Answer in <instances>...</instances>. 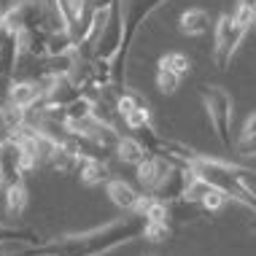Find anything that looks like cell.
I'll return each mask as SVG.
<instances>
[{
  "mask_svg": "<svg viewBox=\"0 0 256 256\" xmlns=\"http://www.w3.org/2000/svg\"><path fill=\"white\" fill-rule=\"evenodd\" d=\"M143 106H148L146 98H143L140 92H135V89H127V86H124L122 92H119V98H116V110H119V116H122V119L130 114V110L143 108Z\"/></svg>",
  "mask_w": 256,
  "mask_h": 256,
  "instance_id": "cell-24",
  "label": "cell"
},
{
  "mask_svg": "<svg viewBox=\"0 0 256 256\" xmlns=\"http://www.w3.org/2000/svg\"><path fill=\"white\" fill-rule=\"evenodd\" d=\"M240 6H251V8H256V0H238Z\"/></svg>",
  "mask_w": 256,
  "mask_h": 256,
  "instance_id": "cell-32",
  "label": "cell"
},
{
  "mask_svg": "<svg viewBox=\"0 0 256 256\" xmlns=\"http://www.w3.org/2000/svg\"><path fill=\"white\" fill-rule=\"evenodd\" d=\"M226 202H230L226 192H221V189H216V186H210V184H208L205 194H202V200H200V205H202L208 213H216V210H221V208H224Z\"/></svg>",
  "mask_w": 256,
  "mask_h": 256,
  "instance_id": "cell-27",
  "label": "cell"
},
{
  "mask_svg": "<svg viewBox=\"0 0 256 256\" xmlns=\"http://www.w3.org/2000/svg\"><path fill=\"white\" fill-rule=\"evenodd\" d=\"M234 148L246 156H254L256 154V110L246 119L243 130H240V138L234 140Z\"/></svg>",
  "mask_w": 256,
  "mask_h": 256,
  "instance_id": "cell-21",
  "label": "cell"
},
{
  "mask_svg": "<svg viewBox=\"0 0 256 256\" xmlns=\"http://www.w3.org/2000/svg\"><path fill=\"white\" fill-rule=\"evenodd\" d=\"M143 238L151 240V243H162V240L170 238V224H162V221H146Z\"/></svg>",
  "mask_w": 256,
  "mask_h": 256,
  "instance_id": "cell-29",
  "label": "cell"
},
{
  "mask_svg": "<svg viewBox=\"0 0 256 256\" xmlns=\"http://www.w3.org/2000/svg\"><path fill=\"white\" fill-rule=\"evenodd\" d=\"M3 192H6V184H3V181H0V197H3Z\"/></svg>",
  "mask_w": 256,
  "mask_h": 256,
  "instance_id": "cell-33",
  "label": "cell"
},
{
  "mask_svg": "<svg viewBox=\"0 0 256 256\" xmlns=\"http://www.w3.org/2000/svg\"><path fill=\"white\" fill-rule=\"evenodd\" d=\"M156 68H168V70H176L178 76H186L192 70V60H189V54H184V52H168V54L159 57Z\"/></svg>",
  "mask_w": 256,
  "mask_h": 256,
  "instance_id": "cell-23",
  "label": "cell"
},
{
  "mask_svg": "<svg viewBox=\"0 0 256 256\" xmlns=\"http://www.w3.org/2000/svg\"><path fill=\"white\" fill-rule=\"evenodd\" d=\"M76 49H78V38H76L68 27H62V30H52L49 38H46V57L73 54Z\"/></svg>",
  "mask_w": 256,
  "mask_h": 256,
  "instance_id": "cell-17",
  "label": "cell"
},
{
  "mask_svg": "<svg viewBox=\"0 0 256 256\" xmlns=\"http://www.w3.org/2000/svg\"><path fill=\"white\" fill-rule=\"evenodd\" d=\"M6 240H24V243H40V238L32 230H24V226H16V224H3L0 221V243Z\"/></svg>",
  "mask_w": 256,
  "mask_h": 256,
  "instance_id": "cell-25",
  "label": "cell"
},
{
  "mask_svg": "<svg viewBox=\"0 0 256 256\" xmlns=\"http://www.w3.org/2000/svg\"><path fill=\"white\" fill-rule=\"evenodd\" d=\"M172 164L168 162V159H162V156H156V154H151L146 162H140L135 168V176H138V184L143 186V192L146 194H154V192L162 186V181L168 178V172H170Z\"/></svg>",
  "mask_w": 256,
  "mask_h": 256,
  "instance_id": "cell-8",
  "label": "cell"
},
{
  "mask_svg": "<svg viewBox=\"0 0 256 256\" xmlns=\"http://www.w3.org/2000/svg\"><path fill=\"white\" fill-rule=\"evenodd\" d=\"M181 78L176 70H168V68H156V89L162 94H176L181 89Z\"/></svg>",
  "mask_w": 256,
  "mask_h": 256,
  "instance_id": "cell-26",
  "label": "cell"
},
{
  "mask_svg": "<svg viewBox=\"0 0 256 256\" xmlns=\"http://www.w3.org/2000/svg\"><path fill=\"white\" fill-rule=\"evenodd\" d=\"M92 110H94V102L86 98L84 92H81L78 100H73L70 106L62 108V114H65V124L68 122H84V119H92Z\"/></svg>",
  "mask_w": 256,
  "mask_h": 256,
  "instance_id": "cell-22",
  "label": "cell"
},
{
  "mask_svg": "<svg viewBox=\"0 0 256 256\" xmlns=\"http://www.w3.org/2000/svg\"><path fill=\"white\" fill-rule=\"evenodd\" d=\"M200 98H202V106L208 110V119H210L213 135L218 138V143L224 148H232V116H234V102L230 98V92L221 86H210L205 84L200 89Z\"/></svg>",
  "mask_w": 256,
  "mask_h": 256,
  "instance_id": "cell-3",
  "label": "cell"
},
{
  "mask_svg": "<svg viewBox=\"0 0 256 256\" xmlns=\"http://www.w3.org/2000/svg\"><path fill=\"white\" fill-rule=\"evenodd\" d=\"M106 192H108L110 202L119 208V210H124V213H135V208H138V202H140V197H143V192H138L135 186L127 184L124 178H110V181L106 184Z\"/></svg>",
  "mask_w": 256,
  "mask_h": 256,
  "instance_id": "cell-12",
  "label": "cell"
},
{
  "mask_svg": "<svg viewBox=\"0 0 256 256\" xmlns=\"http://www.w3.org/2000/svg\"><path fill=\"white\" fill-rule=\"evenodd\" d=\"M192 181V170H186V168H176L172 164L170 172H168V178L162 181V186L154 192V197L156 200H162V202H184V197H186V186H189Z\"/></svg>",
  "mask_w": 256,
  "mask_h": 256,
  "instance_id": "cell-10",
  "label": "cell"
},
{
  "mask_svg": "<svg viewBox=\"0 0 256 256\" xmlns=\"http://www.w3.org/2000/svg\"><path fill=\"white\" fill-rule=\"evenodd\" d=\"M143 230H146V218L140 213H127L124 218L108 221L106 226H98V230L38 243L32 248V256H106L116 248L143 238Z\"/></svg>",
  "mask_w": 256,
  "mask_h": 256,
  "instance_id": "cell-1",
  "label": "cell"
},
{
  "mask_svg": "<svg viewBox=\"0 0 256 256\" xmlns=\"http://www.w3.org/2000/svg\"><path fill=\"white\" fill-rule=\"evenodd\" d=\"M46 38H49L46 30H24V32H19L22 52L30 54V57H38V60L46 57Z\"/></svg>",
  "mask_w": 256,
  "mask_h": 256,
  "instance_id": "cell-20",
  "label": "cell"
},
{
  "mask_svg": "<svg viewBox=\"0 0 256 256\" xmlns=\"http://www.w3.org/2000/svg\"><path fill=\"white\" fill-rule=\"evenodd\" d=\"M27 189H24V184L19 181V184H11V186H6V192H3V200H6V213H8L11 218H19L24 213V208H27Z\"/></svg>",
  "mask_w": 256,
  "mask_h": 256,
  "instance_id": "cell-18",
  "label": "cell"
},
{
  "mask_svg": "<svg viewBox=\"0 0 256 256\" xmlns=\"http://www.w3.org/2000/svg\"><path fill=\"white\" fill-rule=\"evenodd\" d=\"M122 44H124V0H116L110 6V16H108L106 27H102L100 38L94 40L89 57H100V60L114 62V57L122 49Z\"/></svg>",
  "mask_w": 256,
  "mask_h": 256,
  "instance_id": "cell-5",
  "label": "cell"
},
{
  "mask_svg": "<svg viewBox=\"0 0 256 256\" xmlns=\"http://www.w3.org/2000/svg\"><path fill=\"white\" fill-rule=\"evenodd\" d=\"M232 16L238 19V24H243L246 30H251V27L256 24V8H251V6H240L238 3V8H234Z\"/></svg>",
  "mask_w": 256,
  "mask_h": 256,
  "instance_id": "cell-30",
  "label": "cell"
},
{
  "mask_svg": "<svg viewBox=\"0 0 256 256\" xmlns=\"http://www.w3.org/2000/svg\"><path fill=\"white\" fill-rule=\"evenodd\" d=\"M116 156L122 159L124 164H132V168H138L140 162H146V159L151 156V151L143 146L138 138H119V143H116Z\"/></svg>",
  "mask_w": 256,
  "mask_h": 256,
  "instance_id": "cell-16",
  "label": "cell"
},
{
  "mask_svg": "<svg viewBox=\"0 0 256 256\" xmlns=\"http://www.w3.org/2000/svg\"><path fill=\"white\" fill-rule=\"evenodd\" d=\"M254 27H256V24H254Z\"/></svg>",
  "mask_w": 256,
  "mask_h": 256,
  "instance_id": "cell-34",
  "label": "cell"
},
{
  "mask_svg": "<svg viewBox=\"0 0 256 256\" xmlns=\"http://www.w3.org/2000/svg\"><path fill=\"white\" fill-rule=\"evenodd\" d=\"M46 89V106L65 108L73 100L81 98V86L73 81V76H40Z\"/></svg>",
  "mask_w": 256,
  "mask_h": 256,
  "instance_id": "cell-6",
  "label": "cell"
},
{
  "mask_svg": "<svg viewBox=\"0 0 256 256\" xmlns=\"http://www.w3.org/2000/svg\"><path fill=\"white\" fill-rule=\"evenodd\" d=\"M86 6H89V0H54V8L60 11L62 22H65V27L73 32L76 38L84 32V24H86Z\"/></svg>",
  "mask_w": 256,
  "mask_h": 256,
  "instance_id": "cell-13",
  "label": "cell"
},
{
  "mask_svg": "<svg viewBox=\"0 0 256 256\" xmlns=\"http://www.w3.org/2000/svg\"><path fill=\"white\" fill-rule=\"evenodd\" d=\"M49 164L57 172H78L81 168V156L76 154V151L70 146H65V143H60L57 148H54V154L49 159Z\"/></svg>",
  "mask_w": 256,
  "mask_h": 256,
  "instance_id": "cell-19",
  "label": "cell"
},
{
  "mask_svg": "<svg viewBox=\"0 0 256 256\" xmlns=\"http://www.w3.org/2000/svg\"><path fill=\"white\" fill-rule=\"evenodd\" d=\"M14 6H16V0H0V14L6 16V14H8Z\"/></svg>",
  "mask_w": 256,
  "mask_h": 256,
  "instance_id": "cell-31",
  "label": "cell"
},
{
  "mask_svg": "<svg viewBox=\"0 0 256 256\" xmlns=\"http://www.w3.org/2000/svg\"><path fill=\"white\" fill-rule=\"evenodd\" d=\"M24 176V168H22V148L19 143L14 140H3L0 143V181L6 186L11 184H19Z\"/></svg>",
  "mask_w": 256,
  "mask_h": 256,
  "instance_id": "cell-9",
  "label": "cell"
},
{
  "mask_svg": "<svg viewBox=\"0 0 256 256\" xmlns=\"http://www.w3.org/2000/svg\"><path fill=\"white\" fill-rule=\"evenodd\" d=\"M178 30H181L184 36H205V32L210 30V14L205 8L184 11L181 19H178Z\"/></svg>",
  "mask_w": 256,
  "mask_h": 256,
  "instance_id": "cell-15",
  "label": "cell"
},
{
  "mask_svg": "<svg viewBox=\"0 0 256 256\" xmlns=\"http://www.w3.org/2000/svg\"><path fill=\"white\" fill-rule=\"evenodd\" d=\"M78 178L86 186H100V184H108L114 178V172H110L106 159H81Z\"/></svg>",
  "mask_w": 256,
  "mask_h": 256,
  "instance_id": "cell-14",
  "label": "cell"
},
{
  "mask_svg": "<svg viewBox=\"0 0 256 256\" xmlns=\"http://www.w3.org/2000/svg\"><path fill=\"white\" fill-rule=\"evenodd\" d=\"M151 154L168 159L170 164H176V168H186V170H189L192 162L200 156V151H194L192 146H186V143H181V140H172V138H162V135H159L156 143H154V148H151Z\"/></svg>",
  "mask_w": 256,
  "mask_h": 256,
  "instance_id": "cell-7",
  "label": "cell"
},
{
  "mask_svg": "<svg viewBox=\"0 0 256 256\" xmlns=\"http://www.w3.org/2000/svg\"><path fill=\"white\" fill-rule=\"evenodd\" d=\"M8 102L22 110H30L36 106H44L46 102V89H44V81H14L11 84V94H8Z\"/></svg>",
  "mask_w": 256,
  "mask_h": 256,
  "instance_id": "cell-11",
  "label": "cell"
},
{
  "mask_svg": "<svg viewBox=\"0 0 256 256\" xmlns=\"http://www.w3.org/2000/svg\"><path fill=\"white\" fill-rule=\"evenodd\" d=\"M148 124H151V110H148V106L135 108V110H130V114L124 116V127H127L130 132L143 130V127H148Z\"/></svg>",
  "mask_w": 256,
  "mask_h": 256,
  "instance_id": "cell-28",
  "label": "cell"
},
{
  "mask_svg": "<svg viewBox=\"0 0 256 256\" xmlns=\"http://www.w3.org/2000/svg\"><path fill=\"white\" fill-rule=\"evenodd\" d=\"M168 0H124V44L119 54L114 57V86L124 89V73H127V60H130V49L132 40L140 30V24H146V19L154 14L159 6H164Z\"/></svg>",
  "mask_w": 256,
  "mask_h": 256,
  "instance_id": "cell-2",
  "label": "cell"
},
{
  "mask_svg": "<svg viewBox=\"0 0 256 256\" xmlns=\"http://www.w3.org/2000/svg\"><path fill=\"white\" fill-rule=\"evenodd\" d=\"M248 36V30L243 24H238V19L232 14H221L213 24V62L218 70H226L230 62L238 52V46L243 44V38Z\"/></svg>",
  "mask_w": 256,
  "mask_h": 256,
  "instance_id": "cell-4",
  "label": "cell"
}]
</instances>
